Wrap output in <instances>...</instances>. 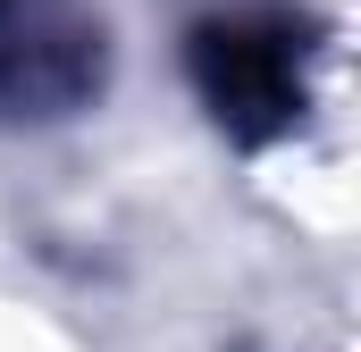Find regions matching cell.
Here are the masks:
<instances>
[{"label":"cell","mask_w":361,"mask_h":352,"mask_svg":"<svg viewBox=\"0 0 361 352\" xmlns=\"http://www.w3.org/2000/svg\"><path fill=\"white\" fill-rule=\"evenodd\" d=\"M92 25L68 0H0V109H68L92 84Z\"/></svg>","instance_id":"2"},{"label":"cell","mask_w":361,"mask_h":352,"mask_svg":"<svg viewBox=\"0 0 361 352\" xmlns=\"http://www.w3.org/2000/svg\"><path fill=\"white\" fill-rule=\"evenodd\" d=\"M193 84L227 134H286L302 109V34L277 8H235L193 34Z\"/></svg>","instance_id":"1"}]
</instances>
